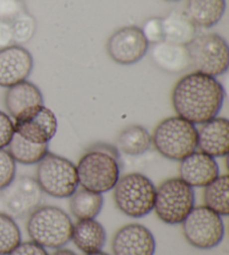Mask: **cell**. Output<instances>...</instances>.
Instances as JSON below:
<instances>
[{
  "instance_id": "26",
  "label": "cell",
  "mask_w": 229,
  "mask_h": 255,
  "mask_svg": "<svg viewBox=\"0 0 229 255\" xmlns=\"http://www.w3.org/2000/svg\"><path fill=\"white\" fill-rule=\"evenodd\" d=\"M21 242V232L16 221L0 213V255H7Z\"/></svg>"
},
{
  "instance_id": "12",
  "label": "cell",
  "mask_w": 229,
  "mask_h": 255,
  "mask_svg": "<svg viewBox=\"0 0 229 255\" xmlns=\"http://www.w3.org/2000/svg\"><path fill=\"white\" fill-rule=\"evenodd\" d=\"M13 120L15 133L39 144L49 143L58 128L55 113L44 104L28 109Z\"/></svg>"
},
{
  "instance_id": "33",
  "label": "cell",
  "mask_w": 229,
  "mask_h": 255,
  "mask_svg": "<svg viewBox=\"0 0 229 255\" xmlns=\"http://www.w3.org/2000/svg\"><path fill=\"white\" fill-rule=\"evenodd\" d=\"M11 45H15V43H13L11 22L0 20V51L11 46Z\"/></svg>"
},
{
  "instance_id": "21",
  "label": "cell",
  "mask_w": 229,
  "mask_h": 255,
  "mask_svg": "<svg viewBox=\"0 0 229 255\" xmlns=\"http://www.w3.org/2000/svg\"><path fill=\"white\" fill-rule=\"evenodd\" d=\"M162 19L163 40L173 44L188 45L197 35V26L185 12L171 11Z\"/></svg>"
},
{
  "instance_id": "7",
  "label": "cell",
  "mask_w": 229,
  "mask_h": 255,
  "mask_svg": "<svg viewBox=\"0 0 229 255\" xmlns=\"http://www.w3.org/2000/svg\"><path fill=\"white\" fill-rule=\"evenodd\" d=\"M36 180L43 193L54 198L71 197L80 186L76 165L53 152H48L37 163Z\"/></svg>"
},
{
  "instance_id": "2",
  "label": "cell",
  "mask_w": 229,
  "mask_h": 255,
  "mask_svg": "<svg viewBox=\"0 0 229 255\" xmlns=\"http://www.w3.org/2000/svg\"><path fill=\"white\" fill-rule=\"evenodd\" d=\"M121 169L120 152L115 145L98 142L91 145L77 162L79 185L94 193H109L120 179Z\"/></svg>"
},
{
  "instance_id": "34",
  "label": "cell",
  "mask_w": 229,
  "mask_h": 255,
  "mask_svg": "<svg viewBox=\"0 0 229 255\" xmlns=\"http://www.w3.org/2000/svg\"><path fill=\"white\" fill-rule=\"evenodd\" d=\"M52 255H77V254L75 252H73L72 250L61 248V249H57Z\"/></svg>"
},
{
  "instance_id": "20",
  "label": "cell",
  "mask_w": 229,
  "mask_h": 255,
  "mask_svg": "<svg viewBox=\"0 0 229 255\" xmlns=\"http://www.w3.org/2000/svg\"><path fill=\"white\" fill-rule=\"evenodd\" d=\"M226 0H187L186 15L197 27L212 28L222 20Z\"/></svg>"
},
{
  "instance_id": "14",
  "label": "cell",
  "mask_w": 229,
  "mask_h": 255,
  "mask_svg": "<svg viewBox=\"0 0 229 255\" xmlns=\"http://www.w3.org/2000/svg\"><path fill=\"white\" fill-rule=\"evenodd\" d=\"M34 68V58L28 49L11 45L0 51V86H10L26 81Z\"/></svg>"
},
{
  "instance_id": "35",
  "label": "cell",
  "mask_w": 229,
  "mask_h": 255,
  "mask_svg": "<svg viewBox=\"0 0 229 255\" xmlns=\"http://www.w3.org/2000/svg\"><path fill=\"white\" fill-rule=\"evenodd\" d=\"M85 255H110V254L105 253L103 251H100V252H95V253H92V254H85Z\"/></svg>"
},
{
  "instance_id": "3",
  "label": "cell",
  "mask_w": 229,
  "mask_h": 255,
  "mask_svg": "<svg viewBox=\"0 0 229 255\" xmlns=\"http://www.w3.org/2000/svg\"><path fill=\"white\" fill-rule=\"evenodd\" d=\"M26 229L34 243L44 249L57 250L71 241L73 222L62 208L40 205L29 214Z\"/></svg>"
},
{
  "instance_id": "5",
  "label": "cell",
  "mask_w": 229,
  "mask_h": 255,
  "mask_svg": "<svg viewBox=\"0 0 229 255\" xmlns=\"http://www.w3.org/2000/svg\"><path fill=\"white\" fill-rule=\"evenodd\" d=\"M153 181L140 172L123 175L113 188L116 208L131 218H142L153 211L155 199Z\"/></svg>"
},
{
  "instance_id": "32",
  "label": "cell",
  "mask_w": 229,
  "mask_h": 255,
  "mask_svg": "<svg viewBox=\"0 0 229 255\" xmlns=\"http://www.w3.org/2000/svg\"><path fill=\"white\" fill-rule=\"evenodd\" d=\"M7 255H49L40 245L34 243L33 241L29 242H20L17 247Z\"/></svg>"
},
{
  "instance_id": "1",
  "label": "cell",
  "mask_w": 229,
  "mask_h": 255,
  "mask_svg": "<svg viewBox=\"0 0 229 255\" xmlns=\"http://www.w3.org/2000/svg\"><path fill=\"white\" fill-rule=\"evenodd\" d=\"M225 97V89L216 77L192 72L173 86L171 102L178 117L196 126L218 117Z\"/></svg>"
},
{
  "instance_id": "28",
  "label": "cell",
  "mask_w": 229,
  "mask_h": 255,
  "mask_svg": "<svg viewBox=\"0 0 229 255\" xmlns=\"http://www.w3.org/2000/svg\"><path fill=\"white\" fill-rule=\"evenodd\" d=\"M16 178V162L6 149H0V190Z\"/></svg>"
},
{
  "instance_id": "16",
  "label": "cell",
  "mask_w": 229,
  "mask_h": 255,
  "mask_svg": "<svg viewBox=\"0 0 229 255\" xmlns=\"http://www.w3.org/2000/svg\"><path fill=\"white\" fill-rule=\"evenodd\" d=\"M219 176V166L214 158L201 151H194L180 161L179 178L192 188L206 187Z\"/></svg>"
},
{
  "instance_id": "9",
  "label": "cell",
  "mask_w": 229,
  "mask_h": 255,
  "mask_svg": "<svg viewBox=\"0 0 229 255\" xmlns=\"http://www.w3.org/2000/svg\"><path fill=\"white\" fill-rule=\"evenodd\" d=\"M181 225L187 242L199 250H210L218 247L225 235L223 216L205 205L192 209Z\"/></svg>"
},
{
  "instance_id": "17",
  "label": "cell",
  "mask_w": 229,
  "mask_h": 255,
  "mask_svg": "<svg viewBox=\"0 0 229 255\" xmlns=\"http://www.w3.org/2000/svg\"><path fill=\"white\" fill-rule=\"evenodd\" d=\"M150 57L159 70L169 74H178L191 67L187 45L162 40L151 46Z\"/></svg>"
},
{
  "instance_id": "31",
  "label": "cell",
  "mask_w": 229,
  "mask_h": 255,
  "mask_svg": "<svg viewBox=\"0 0 229 255\" xmlns=\"http://www.w3.org/2000/svg\"><path fill=\"white\" fill-rule=\"evenodd\" d=\"M13 134H15V127L11 118L0 111V149L8 147Z\"/></svg>"
},
{
  "instance_id": "10",
  "label": "cell",
  "mask_w": 229,
  "mask_h": 255,
  "mask_svg": "<svg viewBox=\"0 0 229 255\" xmlns=\"http://www.w3.org/2000/svg\"><path fill=\"white\" fill-rule=\"evenodd\" d=\"M43 194L34 177L21 176L15 178L6 188L0 190V213L13 220L29 216L40 206Z\"/></svg>"
},
{
  "instance_id": "6",
  "label": "cell",
  "mask_w": 229,
  "mask_h": 255,
  "mask_svg": "<svg viewBox=\"0 0 229 255\" xmlns=\"http://www.w3.org/2000/svg\"><path fill=\"white\" fill-rule=\"evenodd\" d=\"M195 207V189L179 177L162 181L155 190L153 211L164 224H181Z\"/></svg>"
},
{
  "instance_id": "23",
  "label": "cell",
  "mask_w": 229,
  "mask_h": 255,
  "mask_svg": "<svg viewBox=\"0 0 229 255\" xmlns=\"http://www.w3.org/2000/svg\"><path fill=\"white\" fill-rule=\"evenodd\" d=\"M104 206L102 194L88 189H77L70 197V211L77 221L94 220Z\"/></svg>"
},
{
  "instance_id": "27",
  "label": "cell",
  "mask_w": 229,
  "mask_h": 255,
  "mask_svg": "<svg viewBox=\"0 0 229 255\" xmlns=\"http://www.w3.org/2000/svg\"><path fill=\"white\" fill-rule=\"evenodd\" d=\"M11 29L13 43L22 46L33 39L37 29V22L33 15L24 10L11 21Z\"/></svg>"
},
{
  "instance_id": "29",
  "label": "cell",
  "mask_w": 229,
  "mask_h": 255,
  "mask_svg": "<svg viewBox=\"0 0 229 255\" xmlns=\"http://www.w3.org/2000/svg\"><path fill=\"white\" fill-rule=\"evenodd\" d=\"M140 28L149 45L158 44L163 40L162 19L160 17L149 18V19L144 21L143 26L140 27Z\"/></svg>"
},
{
  "instance_id": "13",
  "label": "cell",
  "mask_w": 229,
  "mask_h": 255,
  "mask_svg": "<svg viewBox=\"0 0 229 255\" xmlns=\"http://www.w3.org/2000/svg\"><path fill=\"white\" fill-rule=\"evenodd\" d=\"M155 249L153 234L139 223L122 226L112 239L113 255H154Z\"/></svg>"
},
{
  "instance_id": "11",
  "label": "cell",
  "mask_w": 229,
  "mask_h": 255,
  "mask_svg": "<svg viewBox=\"0 0 229 255\" xmlns=\"http://www.w3.org/2000/svg\"><path fill=\"white\" fill-rule=\"evenodd\" d=\"M150 48L139 26H124L116 29L107 42L108 55L120 65H133L143 58Z\"/></svg>"
},
{
  "instance_id": "36",
  "label": "cell",
  "mask_w": 229,
  "mask_h": 255,
  "mask_svg": "<svg viewBox=\"0 0 229 255\" xmlns=\"http://www.w3.org/2000/svg\"><path fill=\"white\" fill-rule=\"evenodd\" d=\"M164 1H169V2H178V1H180V0H164Z\"/></svg>"
},
{
  "instance_id": "15",
  "label": "cell",
  "mask_w": 229,
  "mask_h": 255,
  "mask_svg": "<svg viewBox=\"0 0 229 255\" xmlns=\"http://www.w3.org/2000/svg\"><path fill=\"white\" fill-rule=\"evenodd\" d=\"M197 149L214 158L226 157L229 152V121L216 117L197 128Z\"/></svg>"
},
{
  "instance_id": "19",
  "label": "cell",
  "mask_w": 229,
  "mask_h": 255,
  "mask_svg": "<svg viewBox=\"0 0 229 255\" xmlns=\"http://www.w3.org/2000/svg\"><path fill=\"white\" fill-rule=\"evenodd\" d=\"M71 241L84 254L100 252L107 243V231L95 218L77 221L73 224Z\"/></svg>"
},
{
  "instance_id": "25",
  "label": "cell",
  "mask_w": 229,
  "mask_h": 255,
  "mask_svg": "<svg viewBox=\"0 0 229 255\" xmlns=\"http://www.w3.org/2000/svg\"><path fill=\"white\" fill-rule=\"evenodd\" d=\"M228 187L229 178L227 175H219L216 179L205 187V206L212 209L221 216H228Z\"/></svg>"
},
{
  "instance_id": "18",
  "label": "cell",
  "mask_w": 229,
  "mask_h": 255,
  "mask_svg": "<svg viewBox=\"0 0 229 255\" xmlns=\"http://www.w3.org/2000/svg\"><path fill=\"white\" fill-rule=\"evenodd\" d=\"M44 97L37 85L29 81H22L8 88L4 94V107L12 119L22 112L37 106H43Z\"/></svg>"
},
{
  "instance_id": "4",
  "label": "cell",
  "mask_w": 229,
  "mask_h": 255,
  "mask_svg": "<svg viewBox=\"0 0 229 255\" xmlns=\"http://www.w3.org/2000/svg\"><path fill=\"white\" fill-rule=\"evenodd\" d=\"M151 139L162 157L181 161L197 150V127L178 116L169 117L154 128Z\"/></svg>"
},
{
  "instance_id": "30",
  "label": "cell",
  "mask_w": 229,
  "mask_h": 255,
  "mask_svg": "<svg viewBox=\"0 0 229 255\" xmlns=\"http://www.w3.org/2000/svg\"><path fill=\"white\" fill-rule=\"evenodd\" d=\"M24 10L26 8L22 0H0V20L11 22Z\"/></svg>"
},
{
  "instance_id": "22",
  "label": "cell",
  "mask_w": 229,
  "mask_h": 255,
  "mask_svg": "<svg viewBox=\"0 0 229 255\" xmlns=\"http://www.w3.org/2000/svg\"><path fill=\"white\" fill-rule=\"evenodd\" d=\"M152 145L149 131L140 125H131L124 128L117 135L116 149L127 156H141Z\"/></svg>"
},
{
  "instance_id": "24",
  "label": "cell",
  "mask_w": 229,
  "mask_h": 255,
  "mask_svg": "<svg viewBox=\"0 0 229 255\" xmlns=\"http://www.w3.org/2000/svg\"><path fill=\"white\" fill-rule=\"evenodd\" d=\"M7 151L17 163L25 166L37 165L42 159L49 152L48 143L39 144L26 140L19 134L15 133L8 144Z\"/></svg>"
},
{
  "instance_id": "8",
  "label": "cell",
  "mask_w": 229,
  "mask_h": 255,
  "mask_svg": "<svg viewBox=\"0 0 229 255\" xmlns=\"http://www.w3.org/2000/svg\"><path fill=\"white\" fill-rule=\"evenodd\" d=\"M187 48L195 72L217 77L228 71L229 47L223 36L216 33L196 35Z\"/></svg>"
}]
</instances>
